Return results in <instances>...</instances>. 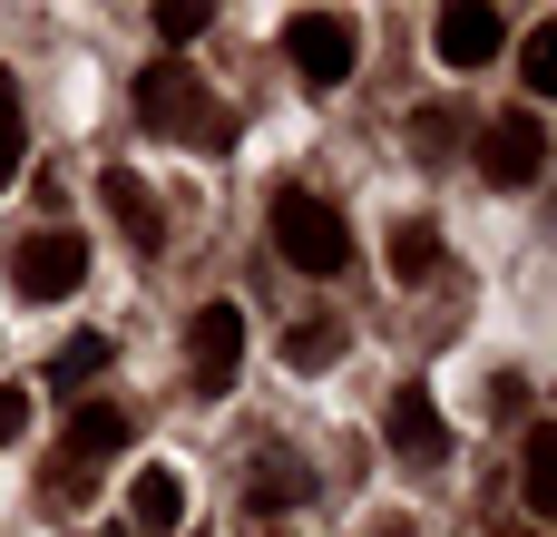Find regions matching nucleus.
I'll return each mask as SVG.
<instances>
[{
	"label": "nucleus",
	"mask_w": 557,
	"mask_h": 537,
	"mask_svg": "<svg viewBox=\"0 0 557 537\" xmlns=\"http://www.w3.org/2000/svg\"><path fill=\"white\" fill-rule=\"evenodd\" d=\"M137 117L157 127V137H186V147H206V157H225L235 147V108L196 78V68H176V59H157V68H137Z\"/></svg>",
	"instance_id": "1"
},
{
	"label": "nucleus",
	"mask_w": 557,
	"mask_h": 537,
	"mask_svg": "<svg viewBox=\"0 0 557 537\" xmlns=\"http://www.w3.org/2000/svg\"><path fill=\"white\" fill-rule=\"evenodd\" d=\"M117 450H127V411H117V401H78L69 430H59V460H49V499L78 509V499L98 489V460H117Z\"/></svg>",
	"instance_id": "2"
},
{
	"label": "nucleus",
	"mask_w": 557,
	"mask_h": 537,
	"mask_svg": "<svg viewBox=\"0 0 557 537\" xmlns=\"http://www.w3.org/2000/svg\"><path fill=\"white\" fill-rule=\"evenodd\" d=\"M274 245H284L294 274H343V264H352V235H343V215H333L313 186H284V196H274Z\"/></svg>",
	"instance_id": "3"
},
{
	"label": "nucleus",
	"mask_w": 557,
	"mask_h": 537,
	"mask_svg": "<svg viewBox=\"0 0 557 537\" xmlns=\"http://www.w3.org/2000/svg\"><path fill=\"white\" fill-rule=\"evenodd\" d=\"M235 362H245V303H196L186 313V391L196 401H225L235 391Z\"/></svg>",
	"instance_id": "4"
},
{
	"label": "nucleus",
	"mask_w": 557,
	"mask_h": 537,
	"mask_svg": "<svg viewBox=\"0 0 557 537\" xmlns=\"http://www.w3.org/2000/svg\"><path fill=\"white\" fill-rule=\"evenodd\" d=\"M284 59L304 68V88H343V78H352V59H362L352 10H294V20H284Z\"/></svg>",
	"instance_id": "5"
},
{
	"label": "nucleus",
	"mask_w": 557,
	"mask_h": 537,
	"mask_svg": "<svg viewBox=\"0 0 557 537\" xmlns=\"http://www.w3.org/2000/svg\"><path fill=\"white\" fill-rule=\"evenodd\" d=\"M10 284L29 294V303H59V294H78L88 284V235H20L10 245Z\"/></svg>",
	"instance_id": "6"
},
{
	"label": "nucleus",
	"mask_w": 557,
	"mask_h": 537,
	"mask_svg": "<svg viewBox=\"0 0 557 537\" xmlns=\"http://www.w3.org/2000/svg\"><path fill=\"white\" fill-rule=\"evenodd\" d=\"M539 166H548V127H539L529 108H509V117L480 127V176H490V186L519 196V186H539Z\"/></svg>",
	"instance_id": "7"
},
{
	"label": "nucleus",
	"mask_w": 557,
	"mask_h": 537,
	"mask_svg": "<svg viewBox=\"0 0 557 537\" xmlns=\"http://www.w3.org/2000/svg\"><path fill=\"white\" fill-rule=\"evenodd\" d=\"M382 440H392L411 470H441V460H450V421H441V401H431L421 382H401V391H392V411H382Z\"/></svg>",
	"instance_id": "8"
},
{
	"label": "nucleus",
	"mask_w": 557,
	"mask_h": 537,
	"mask_svg": "<svg viewBox=\"0 0 557 537\" xmlns=\"http://www.w3.org/2000/svg\"><path fill=\"white\" fill-rule=\"evenodd\" d=\"M431 39H441V59H450V68H490V59L509 49V20H499L490 0H450Z\"/></svg>",
	"instance_id": "9"
},
{
	"label": "nucleus",
	"mask_w": 557,
	"mask_h": 537,
	"mask_svg": "<svg viewBox=\"0 0 557 537\" xmlns=\"http://www.w3.org/2000/svg\"><path fill=\"white\" fill-rule=\"evenodd\" d=\"M98 205L117 215V235H127V245H147V254L166 245V205L147 196V176H127V166H108V176H98Z\"/></svg>",
	"instance_id": "10"
},
{
	"label": "nucleus",
	"mask_w": 557,
	"mask_h": 537,
	"mask_svg": "<svg viewBox=\"0 0 557 537\" xmlns=\"http://www.w3.org/2000/svg\"><path fill=\"white\" fill-rule=\"evenodd\" d=\"M127 519H137L127 537H176V528H186V479H176V470H137Z\"/></svg>",
	"instance_id": "11"
},
{
	"label": "nucleus",
	"mask_w": 557,
	"mask_h": 537,
	"mask_svg": "<svg viewBox=\"0 0 557 537\" xmlns=\"http://www.w3.org/2000/svg\"><path fill=\"white\" fill-rule=\"evenodd\" d=\"M382 264H392V284H421V274H441V225H431V215H392V235H382Z\"/></svg>",
	"instance_id": "12"
},
{
	"label": "nucleus",
	"mask_w": 557,
	"mask_h": 537,
	"mask_svg": "<svg viewBox=\"0 0 557 537\" xmlns=\"http://www.w3.org/2000/svg\"><path fill=\"white\" fill-rule=\"evenodd\" d=\"M245 499H255V509H304V499H313V470H304L294 450H264V460L245 470Z\"/></svg>",
	"instance_id": "13"
},
{
	"label": "nucleus",
	"mask_w": 557,
	"mask_h": 537,
	"mask_svg": "<svg viewBox=\"0 0 557 537\" xmlns=\"http://www.w3.org/2000/svg\"><path fill=\"white\" fill-rule=\"evenodd\" d=\"M519 489H529V519H548V509H557V430H548V421H529V450H519Z\"/></svg>",
	"instance_id": "14"
},
{
	"label": "nucleus",
	"mask_w": 557,
	"mask_h": 537,
	"mask_svg": "<svg viewBox=\"0 0 557 537\" xmlns=\"http://www.w3.org/2000/svg\"><path fill=\"white\" fill-rule=\"evenodd\" d=\"M284 362H294V372H333V362H343V323H333V313L294 323V333H284Z\"/></svg>",
	"instance_id": "15"
},
{
	"label": "nucleus",
	"mask_w": 557,
	"mask_h": 537,
	"mask_svg": "<svg viewBox=\"0 0 557 537\" xmlns=\"http://www.w3.org/2000/svg\"><path fill=\"white\" fill-rule=\"evenodd\" d=\"M519 88H529V98H557V20H539V29L519 39Z\"/></svg>",
	"instance_id": "16"
},
{
	"label": "nucleus",
	"mask_w": 557,
	"mask_h": 537,
	"mask_svg": "<svg viewBox=\"0 0 557 537\" xmlns=\"http://www.w3.org/2000/svg\"><path fill=\"white\" fill-rule=\"evenodd\" d=\"M98 372H108V333H69L49 352V382H98Z\"/></svg>",
	"instance_id": "17"
},
{
	"label": "nucleus",
	"mask_w": 557,
	"mask_h": 537,
	"mask_svg": "<svg viewBox=\"0 0 557 537\" xmlns=\"http://www.w3.org/2000/svg\"><path fill=\"white\" fill-rule=\"evenodd\" d=\"M411 147H421V166H450V147H460V117H450V108H421V117H411Z\"/></svg>",
	"instance_id": "18"
},
{
	"label": "nucleus",
	"mask_w": 557,
	"mask_h": 537,
	"mask_svg": "<svg viewBox=\"0 0 557 537\" xmlns=\"http://www.w3.org/2000/svg\"><path fill=\"white\" fill-rule=\"evenodd\" d=\"M147 20H157V39H166V49H176V39H196V29H206V20H215V10H206V0H157V10H147Z\"/></svg>",
	"instance_id": "19"
},
{
	"label": "nucleus",
	"mask_w": 557,
	"mask_h": 537,
	"mask_svg": "<svg viewBox=\"0 0 557 537\" xmlns=\"http://www.w3.org/2000/svg\"><path fill=\"white\" fill-rule=\"evenodd\" d=\"M20 176V98H10V78H0V186Z\"/></svg>",
	"instance_id": "20"
},
{
	"label": "nucleus",
	"mask_w": 557,
	"mask_h": 537,
	"mask_svg": "<svg viewBox=\"0 0 557 537\" xmlns=\"http://www.w3.org/2000/svg\"><path fill=\"white\" fill-rule=\"evenodd\" d=\"M490 421H529V382H519V372L490 382Z\"/></svg>",
	"instance_id": "21"
},
{
	"label": "nucleus",
	"mask_w": 557,
	"mask_h": 537,
	"mask_svg": "<svg viewBox=\"0 0 557 537\" xmlns=\"http://www.w3.org/2000/svg\"><path fill=\"white\" fill-rule=\"evenodd\" d=\"M20 430H29V391H10V382H0V440H20Z\"/></svg>",
	"instance_id": "22"
},
{
	"label": "nucleus",
	"mask_w": 557,
	"mask_h": 537,
	"mask_svg": "<svg viewBox=\"0 0 557 537\" xmlns=\"http://www.w3.org/2000/svg\"><path fill=\"white\" fill-rule=\"evenodd\" d=\"M372 537H411V528H372Z\"/></svg>",
	"instance_id": "23"
},
{
	"label": "nucleus",
	"mask_w": 557,
	"mask_h": 537,
	"mask_svg": "<svg viewBox=\"0 0 557 537\" xmlns=\"http://www.w3.org/2000/svg\"><path fill=\"white\" fill-rule=\"evenodd\" d=\"M509 537H539V528H509Z\"/></svg>",
	"instance_id": "24"
},
{
	"label": "nucleus",
	"mask_w": 557,
	"mask_h": 537,
	"mask_svg": "<svg viewBox=\"0 0 557 537\" xmlns=\"http://www.w3.org/2000/svg\"><path fill=\"white\" fill-rule=\"evenodd\" d=\"M98 537H127V528H98Z\"/></svg>",
	"instance_id": "25"
}]
</instances>
